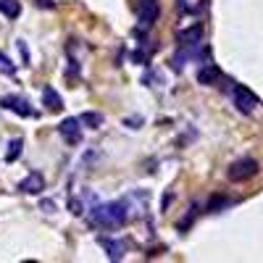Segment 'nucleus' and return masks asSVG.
<instances>
[{
    "label": "nucleus",
    "instance_id": "nucleus-13",
    "mask_svg": "<svg viewBox=\"0 0 263 263\" xmlns=\"http://www.w3.org/2000/svg\"><path fill=\"white\" fill-rule=\"evenodd\" d=\"M79 121H82L87 129H100V126H103V116H100V114H92V111L82 114V116H79Z\"/></svg>",
    "mask_w": 263,
    "mask_h": 263
},
{
    "label": "nucleus",
    "instance_id": "nucleus-7",
    "mask_svg": "<svg viewBox=\"0 0 263 263\" xmlns=\"http://www.w3.org/2000/svg\"><path fill=\"white\" fill-rule=\"evenodd\" d=\"M58 132H61V137L69 142V145H77L82 140V126H79V119L69 116V119H63L58 124Z\"/></svg>",
    "mask_w": 263,
    "mask_h": 263
},
{
    "label": "nucleus",
    "instance_id": "nucleus-8",
    "mask_svg": "<svg viewBox=\"0 0 263 263\" xmlns=\"http://www.w3.org/2000/svg\"><path fill=\"white\" fill-rule=\"evenodd\" d=\"M18 192H27V195H40V192H45V177H42L40 171L27 174V177L21 179V184H18Z\"/></svg>",
    "mask_w": 263,
    "mask_h": 263
},
{
    "label": "nucleus",
    "instance_id": "nucleus-16",
    "mask_svg": "<svg viewBox=\"0 0 263 263\" xmlns=\"http://www.w3.org/2000/svg\"><path fill=\"white\" fill-rule=\"evenodd\" d=\"M232 200H227V197H216V200H211V211H218V208H224V205H229Z\"/></svg>",
    "mask_w": 263,
    "mask_h": 263
},
{
    "label": "nucleus",
    "instance_id": "nucleus-12",
    "mask_svg": "<svg viewBox=\"0 0 263 263\" xmlns=\"http://www.w3.org/2000/svg\"><path fill=\"white\" fill-rule=\"evenodd\" d=\"M0 13H3L6 18H18L21 3H18V0H0Z\"/></svg>",
    "mask_w": 263,
    "mask_h": 263
},
{
    "label": "nucleus",
    "instance_id": "nucleus-3",
    "mask_svg": "<svg viewBox=\"0 0 263 263\" xmlns=\"http://www.w3.org/2000/svg\"><path fill=\"white\" fill-rule=\"evenodd\" d=\"M121 200H124V205H126V218H129V221H135V218H142V216L147 213V205H150L147 192H142V190L129 192L126 197H121Z\"/></svg>",
    "mask_w": 263,
    "mask_h": 263
},
{
    "label": "nucleus",
    "instance_id": "nucleus-9",
    "mask_svg": "<svg viewBox=\"0 0 263 263\" xmlns=\"http://www.w3.org/2000/svg\"><path fill=\"white\" fill-rule=\"evenodd\" d=\"M98 245L105 250V255L111 260H121L124 253H126V245L121 242V239H114V237H98Z\"/></svg>",
    "mask_w": 263,
    "mask_h": 263
},
{
    "label": "nucleus",
    "instance_id": "nucleus-10",
    "mask_svg": "<svg viewBox=\"0 0 263 263\" xmlns=\"http://www.w3.org/2000/svg\"><path fill=\"white\" fill-rule=\"evenodd\" d=\"M218 79H221V71H218V66H216V63H203V69L197 71V82L205 84V87L216 84Z\"/></svg>",
    "mask_w": 263,
    "mask_h": 263
},
{
    "label": "nucleus",
    "instance_id": "nucleus-2",
    "mask_svg": "<svg viewBox=\"0 0 263 263\" xmlns=\"http://www.w3.org/2000/svg\"><path fill=\"white\" fill-rule=\"evenodd\" d=\"M258 171H260V163H258L255 158H239V161H234V163L229 166L227 177H229L232 182H248V179L255 177Z\"/></svg>",
    "mask_w": 263,
    "mask_h": 263
},
{
    "label": "nucleus",
    "instance_id": "nucleus-11",
    "mask_svg": "<svg viewBox=\"0 0 263 263\" xmlns=\"http://www.w3.org/2000/svg\"><path fill=\"white\" fill-rule=\"evenodd\" d=\"M42 103L48 105V111H61L63 108V100H61V95L53 90V87H45V90H42Z\"/></svg>",
    "mask_w": 263,
    "mask_h": 263
},
{
    "label": "nucleus",
    "instance_id": "nucleus-18",
    "mask_svg": "<svg viewBox=\"0 0 263 263\" xmlns=\"http://www.w3.org/2000/svg\"><path fill=\"white\" fill-rule=\"evenodd\" d=\"M37 3H40V6H45V8H53V6H55L53 0H37Z\"/></svg>",
    "mask_w": 263,
    "mask_h": 263
},
{
    "label": "nucleus",
    "instance_id": "nucleus-5",
    "mask_svg": "<svg viewBox=\"0 0 263 263\" xmlns=\"http://www.w3.org/2000/svg\"><path fill=\"white\" fill-rule=\"evenodd\" d=\"M0 108H6V111H11V114H16V116H21V119L37 116L34 108H32V103H29L27 98H18V95H6V98H0Z\"/></svg>",
    "mask_w": 263,
    "mask_h": 263
},
{
    "label": "nucleus",
    "instance_id": "nucleus-4",
    "mask_svg": "<svg viewBox=\"0 0 263 263\" xmlns=\"http://www.w3.org/2000/svg\"><path fill=\"white\" fill-rule=\"evenodd\" d=\"M232 100H234V108L239 114H245V116H250L255 108H258V98L248 90L245 84H234L232 87Z\"/></svg>",
    "mask_w": 263,
    "mask_h": 263
},
{
    "label": "nucleus",
    "instance_id": "nucleus-17",
    "mask_svg": "<svg viewBox=\"0 0 263 263\" xmlns=\"http://www.w3.org/2000/svg\"><path fill=\"white\" fill-rule=\"evenodd\" d=\"M18 50H21V55H24V61H29V50H27L24 42H18Z\"/></svg>",
    "mask_w": 263,
    "mask_h": 263
},
{
    "label": "nucleus",
    "instance_id": "nucleus-14",
    "mask_svg": "<svg viewBox=\"0 0 263 263\" xmlns=\"http://www.w3.org/2000/svg\"><path fill=\"white\" fill-rule=\"evenodd\" d=\"M0 74H6V77H13L16 74V63L8 55H3V53H0Z\"/></svg>",
    "mask_w": 263,
    "mask_h": 263
},
{
    "label": "nucleus",
    "instance_id": "nucleus-6",
    "mask_svg": "<svg viewBox=\"0 0 263 263\" xmlns=\"http://www.w3.org/2000/svg\"><path fill=\"white\" fill-rule=\"evenodd\" d=\"M161 16V6L158 0H140L137 6V18H140V29H150Z\"/></svg>",
    "mask_w": 263,
    "mask_h": 263
},
{
    "label": "nucleus",
    "instance_id": "nucleus-15",
    "mask_svg": "<svg viewBox=\"0 0 263 263\" xmlns=\"http://www.w3.org/2000/svg\"><path fill=\"white\" fill-rule=\"evenodd\" d=\"M21 145H24V140H11V145H8V156H6V161H16L18 158V153H21Z\"/></svg>",
    "mask_w": 263,
    "mask_h": 263
},
{
    "label": "nucleus",
    "instance_id": "nucleus-1",
    "mask_svg": "<svg viewBox=\"0 0 263 263\" xmlns=\"http://www.w3.org/2000/svg\"><path fill=\"white\" fill-rule=\"evenodd\" d=\"M90 224L100 227V229H121L129 218H126V205L124 200H114V203H100L95 208H90Z\"/></svg>",
    "mask_w": 263,
    "mask_h": 263
}]
</instances>
